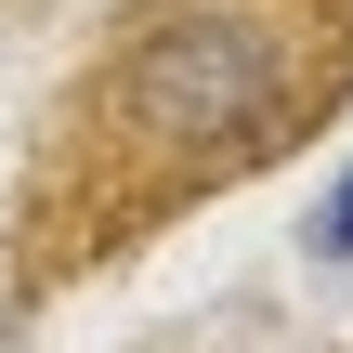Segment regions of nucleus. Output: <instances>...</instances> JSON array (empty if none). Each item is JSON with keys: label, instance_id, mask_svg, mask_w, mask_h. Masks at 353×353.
Returning a JSON list of instances; mask_svg holds the SVG:
<instances>
[{"label": "nucleus", "instance_id": "nucleus-1", "mask_svg": "<svg viewBox=\"0 0 353 353\" xmlns=\"http://www.w3.org/2000/svg\"><path fill=\"white\" fill-rule=\"evenodd\" d=\"M341 65H353V0H157L79 105V144L105 157V210L196 196L275 157L341 92Z\"/></svg>", "mask_w": 353, "mask_h": 353}, {"label": "nucleus", "instance_id": "nucleus-2", "mask_svg": "<svg viewBox=\"0 0 353 353\" xmlns=\"http://www.w3.org/2000/svg\"><path fill=\"white\" fill-rule=\"evenodd\" d=\"M314 249H327V262H353V170H341V196L314 210Z\"/></svg>", "mask_w": 353, "mask_h": 353}]
</instances>
